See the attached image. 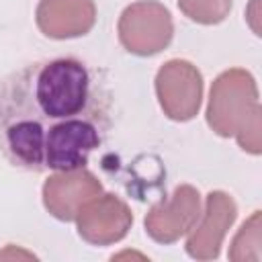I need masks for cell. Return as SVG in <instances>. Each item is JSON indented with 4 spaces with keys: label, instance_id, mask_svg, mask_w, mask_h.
I'll use <instances>...</instances> for the list:
<instances>
[{
    "label": "cell",
    "instance_id": "1",
    "mask_svg": "<svg viewBox=\"0 0 262 262\" xmlns=\"http://www.w3.org/2000/svg\"><path fill=\"white\" fill-rule=\"evenodd\" d=\"M102 72L66 55L0 78V154L25 172L86 168L113 125Z\"/></svg>",
    "mask_w": 262,
    "mask_h": 262
},
{
    "label": "cell",
    "instance_id": "2",
    "mask_svg": "<svg viewBox=\"0 0 262 262\" xmlns=\"http://www.w3.org/2000/svg\"><path fill=\"white\" fill-rule=\"evenodd\" d=\"M205 117L219 137H235L252 156L262 151V108L256 78L248 70L229 68L213 80Z\"/></svg>",
    "mask_w": 262,
    "mask_h": 262
},
{
    "label": "cell",
    "instance_id": "3",
    "mask_svg": "<svg viewBox=\"0 0 262 262\" xmlns=\"http://www.w3.org/2000/svg\"><path fill=\"white\" fill-rule=\"evenodd\" d=\"M117 37L121 47L131 55H158L172 43V14L158 0H137L123 8L117 23Z\"/></svg>",
    "mask_w": 262,
    "mask_h": 262
},
{
    "label": "cell",
    "instance_id": "4",
    "mask_svg": "<svg viewBox=\"0 0 262 262\" xmlns=\"http://www.w3.org/2000/svg\"><path fill=\"white\" fill-rule=\"evenodd\" d=\"M160 108L170 121L186 123L194 119L203 102V74L188 59H168L160 66L154 80Z\"/></svg>",
    "mask_w": 262,
    "mask_h": 262
},
{
    "label": "cell",
    "instance_id": "5",
    "mask_svg": "<svg viewBox=\"0 0 262 262\" xmlns=\"http://www.w3.org/2000/svg\"><path fill=\"white\" fill-rule=\"evenodd\" d=\"M201 211V192L192 184H180L172 190L170 196L149 207L143 219L145 233L156 244H174L194 227Z\"/></svg>",
    "mask_w": 262,
    "mask_h": 262
},
{
    "label": "cell",
    "instance_id": "6",
    "mask_svg": "<svg viewBox=\"0 0 262 262\" xmlns=\"http://www.w3.org/2000/svg\"><path fill=\"white\" fill-rule=\"evenodd\" d=\"M78 235L90 246H113L129 233L133 225L131 207L115 192H100L86 201L76 217Z\"/></svg>",
    "mask_w": 262,
    "mask_h": 262
},
{
    "label": "cell",
    "instance_id": "7",
    "mask_svg": "<svg viewBox=\"0 0 262 262\" xmlns=\"http://www.w3.org/2000/svg\"><path fill=\"white\" fill-rule=\"evenodd\" d=\"M237 217V205L225 190H211L205 196V207L199 221L186 233L184 250L194 260H215L221 254L223 239Z\"/></svg>",
    "mask_w": 262,
    "mask_h": 262
},
{
    "label": "cell",
    "instance_id": "8",
    "mask_svg": "<svg viewBox=\"0 0 262 262\" xmlns=\"http://www.w3.org/2000/svg\"><path fill=\"white\" fill-rule=\"evenodd\" d=\"M102 192V182L88 168L53 172L43 182L41 201L57 221H74L78 209L92 196Z\"/></svg>",
    "mask_w": 262,
    "mask_h": 262
},
{
    "label": "cell",
    "instance_id": "9",
    "mask_svg": "<svg viewBox=\"0 0 262 262\" xmlns=\"http://www.w3.org/2000/svg\"><path fill=\"white\" fill-rule=\"evenodd\" d=\"M35 23L49 39L84 37L96 23V4L94 0H39Z\"/></svg>",
    "mask_w": 262,
    "mask_h": 262
},
{
    "label": "cell",
    "instance_id": "10",
    "mask_svg": "<svg viewBox=\"0 0 262 262\" xmlns=\"http://www.w3.org/2000/svg\"><path fill=\"white\" fill-rule=\"evenodd\" d=\"M260 211H254L248 221L242 223L239 231L235 233L231 248L227 252L229 260L233 262H244V260H254L258 262L262 258L260 252Z\"/></svg>",
    "mask_w": 262,
    "mask_h": 262
},
{
    "label": "cell",
    "instance_id": "11",
    "mask_svg": "<svg viewBox=\"0 0 262 262\" xmlns=\"http://www.w3.org/2000/svg\"><path fill=\"white\" fill-rule=\"evenodd\" d=\"M180 12L196 25H219L223 23L233 6V0H176Z\"/></svg>",
    "mask_w": 262,
    "mask_h": 262
}]
</instances>
